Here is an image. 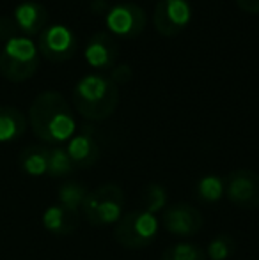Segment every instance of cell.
<instances>
[{"label":"cell","mask_w":259,"mask_h":260,"mask_svg":"<svg viewBox=\"0 0 259 260\" xmlns=\"http://www.w3.org/2000/svg\"><path fill=\"white\" fill-rule=\"evenodd\" d=\"M28 124L39 140L53 145L69 140L76 129L71 106L55 90L36 96L28 108Z\"/></svg>","instance_id":"1"},{"label":"cell","mask_w":259,"mask_h":260,"mask_svg":"<svg viewBox=\"0 0 259 260\" xmlns=\"http://www.w3.org/2000/svg\"><path fill=\"white\" fill-rule=\"evenodd\" d=\"M119 100V87L101 73L82 76L73 89L76 112L87 120L108 119L118 110Z\"/></svg>","instance_id":"2"},{"label":"cell","mask_w":259,"mask_h":260,"mask_svg":"<svg viewBox=\"0 0 259 260\" xmlns=\"http://www.w3.org/2000/svg\"><path fill=\"white\" fill-rule=\"evenodd\" d=\"M39 68L38 46L27 36L16 34L0 48V75L13 83L27 82Z\"/></svg>","instance_id":"3"},{"label":"cell","mask_w":259,"mask_h":260,"mask_svg":"<svg viewBox=\"0 0 259 260\" xmlns=\"http://www.w3.org/2000/svg\"><path fill=\"white\" fill-rule=\"evenodd\" d=\"M125 206V191L118 184H101L87 193L82 214L93 226L118 223Z\"/></svg>","instance_id":"4"},{"label":"cell","mask_w":259,"mask_h":260,"mask_svg":"<svg viewBox=\"0 0 259 260\" xmlns=\"http://www.w3.org/2000/svg\"><path fill=\"white\" fill-rule=\"evenodd\" d=\"M158 232V219L144 211H130L119 218L114 229V239L126 250H142L155 241Z\"/></svg>","instance_id":"5"},{"label":"cell","mask_w":259,"mask_h":260,"mask_svg":"<svg viewBox=\"0 0 259 260\" xmlns=\"http://www.w3.org/2000/svg\"><path fill=\"white\" fill-rule=\"evenodd\" d=\"M38 52L39 55L50 62H66L73 58L78 48V39L76 34L69 27L61 23L48 25L45 30L39 34L38 39Z\"/></svg>","instance_id":"6"},{"label":"cell","mask_w":259,"mask_h":260,"mask_svg":"<svg viewBox=\"0 0 259 260\" xmlns=\"http://www.w3.org/2000/svg\"><path fill=\"white\" fill-rule=\"evenodd\" d=\"M224 193L233 206L247 211L259 209V174L249 168L233 170L224 181Z\"/></svg>","instance_id":"7"},{"label":"cell","mask_w":259,"mask_h":260,"mask_svg":"<svg viewBox=\"0 0 259 260\" xmlns=\"http://www.w3.org/2000/svg\"><path fill=\"white\" fill-rule=\"evenodd\" d=\"M192 20V6L188 0H158L153 13L155 28L162 36H176Z\"/></svg>","instance_id":"8"},{"label":"cell","mask_w":259,"mask_h":260,"mask_svg":"<svg viewBox=\"0 0 259 260\" xmlns=\"http://www.w3.org/2000/svg\"><path fill=\"white\" fill-rule=\"evenodd\" d=\"M107 25L114 38H137L146 28V13L133 2H121L107 11Z\"/></svg>","instance_id":"9"},{"label":"cell","mask_w":259,"mask_h":260,"mask_svg":"<svg viewBox=\"0 0 259 260\" xmlns=\"http://www.w3.org/2000/svg\"><path fill=\"white\" fill-rule=\"evenodd\" d=\"M162 225L169 234L174 236H195L204 225L200 211L187 202L172 204L163 211Z\"/></svg>","instance_id":"10"},{"label":"cell","mask_w":259,"mask_h":260,"mask_svg":"<svg viewBox=\"0 0 259 260\" xmlns=\"http://www.w3.org/2000/svg\"><path fill=\"white\" fill-rule=\"evenodd\" d=\"M119 55L118 39L110 32H96L89 38L85 46V60L91 68L105 71L116 66Z\"/></svg>","instance_id":"11"},{"label":"cell","mask_w":259,"mask_h":260,"mask_svg":"<svg viewBox=\"0 0 259 260\" xmlns=\"http://www.w3.org/2000/svg\"><path fill=\"white\" fill-rule=\"evenodd\" d=\"M11 18L21 36H39L48 27V9L34 0H25L18 4Z\"/></svg>","instance_id":"12"},{"label":"cell","mask_w":259,"mask_h":260,"mask_svg":"<svg viewBox=\"0 0 259 260\" xmlns=\"http://www.w3.org/2000/svg\"><path fill=\"white\" fill-rule=\"evenodd\" d=\"M68 151L75 168H89L94 167L100 159V145L94 140L93 135L89 133H78L73 135L68 142Z\"/></svg>","instance_id":"13"},{"label":"cell","mask_w":259,"mask_h":260,"mask_svg":"<svg viewBox=\"0 0 259 260\" xmlns=\"http://www.w3.org/2000/svg\"><path fill=\"white\" fill-rule=\"evenodd\" d=\"M27 129V117L21 110L11 105L0 106V142H14L23 137Z\"/></svg>","instance_id":"14"},{"label":"cell","mask_w":259,"mask_h":260,"mask_svg":"<svg viewBox=\"0 0 259 260\" xmlns=\"http://www.w3.org/2000/svg\"><path fill=\"white\" fill-rule=\"evenodd\" d=\"M78 214L69 212L61 206H50L43 214V225L55 236H69L78 229Z\"/></svg>","instance_id":"15"},{"label":"cell","mask_w":259,"mask_h":260,"mask_svg":"<svg viewBox=\"0 0 259 260\" xmlns=\"http://www.w3.org/2000/svg\"><path fill=\"white\" fill-rule=\"evenodd\" d=\"M20 168L27 175L41 177L48 172V147L43 145H28L18 156Z\"/></svg>","instance_id":"16"},{"label":"cell","mask_w":259,"mask_h":260,"mask_svg":"<svg viewBox=\"0 0 259 260\" xmlns=\"http://www.w3.org/2000/svg\"><path fill=\"white\" fill-rule=\"evenodd\" d=\"M87 193L89 191H87V188L82 182H66V184L61 186L59 193H57V197H59V206L64 207L66 211L76 212V214H78Z\"/></svg>","instance_id":"17"},{"label":"cell","mask_w":259,"mask_h":260,"mask_svg":"<svg viewBox=\"0 0 259 260\" xmlns=\"http://www.w3.org/2000/svg\"><path fill=\"white\" fill-rule=\"evenodd\" d=\"M75 170V165H73L71 157H69L68 151L64 147H48V172L46 174L53 179L68 177Z\"/></svg>","instance_id":"18"},{"label":"cell","mask_w":259,"mask_h":260,"mask_svg":"<svg viewBox=\"0 0 259 260\" xmlns=\"http://www.w3.org/2000/svg\"><path fill=\"white\" fill-rule=\"evenodd\" d=\"M197 199L203 200L206 204H215L222 199L224 195V181L217 175H204L199 182H197Z\"/></svg>","instance_id":"19"},{"label":"cell","mask_w":259,"mask_h":260,"mask_svg":"<svg viewBox=\"0 0 259 260\" xmlns=\"http://www.w3.org/2000/svg\"><path fill=\"white\" fill-rule=\"evenodd\" d=\"M162 260H208L200 246L194 243H178L162 253Z\"/></svg>","instance_id":"20"},{"label":"cell","mask_w":259,"mask_h":260,"mask_svg":"<svg viewBox=\"0 0 259 260\" xmlns=\"http://www.w3.org/2000/svg\"><path fill=\"white\" fill-rule=\"evenodd\" d=\"M204 253L210 260H227L235 253V239L227 234H218L210 241Z\"/></svg>","instance_id":"21"},{"label":"cell","mask_w":259,"mask_h":260,"mask_svg":"<svg viewBox=\"0 0 259 260\" xmlns=\"http://www.w3.org/2000/svg\"><path fill=\"white\" fill-rule=\"evenodd\" d=\"M167 200V193L163 189V186L160 184H149L144 188V193H142V202H144V211L151 212H158L160 209L165 206Z\"/></svg>","instance_id":"22"},{"label":"cell","mask_w":259,"mask_h":260,"mask_svg":"<svg viewBox=\"0 0 259 260\" xmlns=\"http://www.w3.org/2000/svg\"><path fill=\"white\" fill-rule=\"evenodd\" d=\"M20 34V30H18V27L14 25L13 18L11 16H0V41H7L9 38H13V36Z\"/></svg>","instance_id":"23"},{"label":"cell","mask_w":259,"mask_h":260,"mask_svg":"<svg viewBox=\"0 0 259 260\" xmlns=\"http://www.w3.org/2000/svg\"><path fill=\"white\" fill-rule=\"evenodd\" d=\"M133 76V71L128 64H119V66H114V71L110 75V80L116 83V85H121V83H126L130 82V78Z\"/></svg>","instance_id":"24"},{"label":"cell","mask_w":259,"mask_h":260,"mask_svg":"<svg viewBox=\"0 0 259 260\" xmlns=\"http://www.w3.org/2000/svg\"><path fill=\"white\" fill-rule=\"evenodd\" d=\"M240 9L247 11V13L259 14V0H236Z\"/></svg>","instance_id":"25"}]
</instances>
